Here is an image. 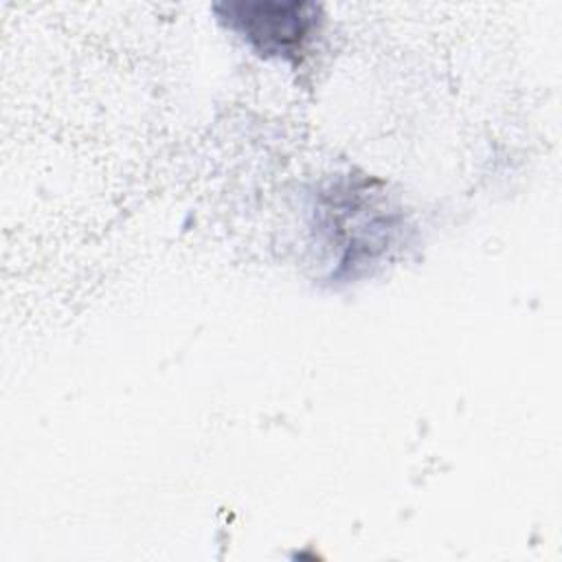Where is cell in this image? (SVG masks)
<instances>
[{
    "label": "cell",
    "instance_id": "cell-1",
    "mask_svg": "<svg viewBox=\"0 0 562 562\" xmlns=\"http://www.w3.org/2000/svg\"><path fill=\"white\" fill-rule=\"evenodd\" d=\"M228 24L244 33L261 55L301 50L314 26V4L307 2H239L228 4Z\"/></svg>",
    "mask_w": 562,
    "mask_h": 562
}]
</instances>
